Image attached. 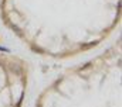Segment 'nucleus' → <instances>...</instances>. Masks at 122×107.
<instances>
[{"mask_svg": "<svg viewBox=\"0 0 122 107\" xmlns=\"http://www.w3.org/2000/svg\"><path fill=\"white\" fill-rule=\"evenodd\" d=\"M0 51H3V52H10V49H9V48H4V47H0Z\"/></svg>", "mask_w": 122, "mask_h": 107, "instance_id": "obj_1", "label": "nucleus"}]
</instances>
